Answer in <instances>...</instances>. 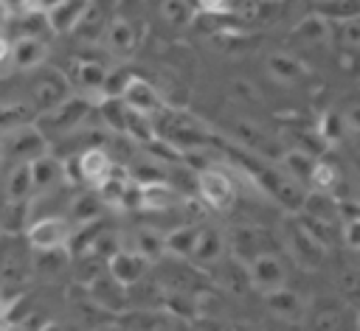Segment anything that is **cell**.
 <instances>
[{
    "label": "cell",
    "instance_id": "cell-27",
    "mask_svg": "<svg viewBox=\"0 0 360 331\" xmlns=\"http://www.w3.org/2000/svg\"><path fill=\"white\" fill-rule=\"evenodd\" d=\"M264 300H267V309H270L276 317L287 320V323H301L304 309H307L304 297H301L298 292H292L290 286H281V289L267 292V295H264Z\"/></svg>",
    "mask_w": 360,
    "mask_h": 331
},
{
    "label": "cell",
    "instance_id": "cell-31",
    "mask_svg": "<svg viewBox=\"0 0 360 331\" xmlns=\"http://www.w3.org/2000/svg\"><path fill=\"white\" fill-rule=\"evenodd\" d=\"M107 205L98 199L96 191H82L70 199V224H90V222H98L104 216Z\"/></svg>",
    "mask_w": 360,
    "mask_h": 331
},
{
    "label": "cell",
    "instance_id": "cell-3",
    "mask_svg": "<svg viewBox=\"0 0 360 331\" xmlns=\"http://www.w3.org/2000/svg\"><path fill=\"white\" fill-rule=\"evenodd\" d=\"M34 275V250L22 233H0V286L17 292Z\"/></svg>",
    "mask_w": 360,
    "mask_h": 331
},
{
    "label": "cell",
    "instance_id": "cell-45",
    "mask_svg": "<svg viewBox=\"0 0 360 331\" xmlns=\"http://www.w3.org/2000/svg\"><path fill=\"white\" fill-rule=\"evenodd\" d=\"M14 303H17V292H11V289L0 286V320H6V317L11 314Z\"/></svg>",
    "mask_w": 360,
    "mask_h": 331
},
{
    "label": "cell",
    "instance_id": "cell-18",
    "mask_svg": "<svg viewBox=\"0 0 360 331\" xmlns=\"http://www.w3.org/2000/svg\"><path fill=\"white\" fill-rule=\"evenodd\" d=\"M65 76L70 81V90H79L84 98H90V95H98L101 81L107 76V65L98 59H90V56H79L70 62Z\"/></svg>",
    "mask_w": 360,
    "mask_h": 331
},
{
    "label": "cell",
    "instance_id": "cell-47",
    "mask_svg": "<svg viewBox=\"0 0 360 331\" xmlns=\"http://www.w3.org/2000/svg\"><path fill=\"white\" fill-rule=\"evenodd\" d=\"M56 3H62V0H34V8H37V11H48V8H53Z\"/></svg>",
    "mask_w": 360,
    "mask_h": 331
},
{
    "label": "cell",
    "instance_id": "cell-40",
    "mask_svg": "<svg viewBox=\"0 0 360 331\" xmlns=\"http://www.w3.org/2000/svg\"><path fill=\"white\" fill-rule=\"evenodd\" d=\"M315 132H318V137L323 140V146L340 143V140L349 135V126H346V121H343V112H326V115H321Z\"/></svg>",
    "mask_w": 360,
    "mask_h": 331
},
{
    "label": "cell",
    "instance_id": "cell-17",
    "mask_svg": "<svg viewBox=\"0 0 360 331\" xmlns=\"http://www.w3.org/2000/svg\"><path fill=\"white\" fill-rule=\"evenodd\" d=\"M28 171H31V182H34V196L68 185V166H65L62 157H56L51 151H45L37 160H31Z\"/></svg>",
    "mask_w": 360,
    "mask_h": 331
},
{
    "label": "cell",
    "instance_id": "cell-46",
    "mask_svg": "<svg viewBox=\"0 0 360 331\" xmlns=\"http://www.w3.org/2000/svg\"><path fill=\"white\" fill-rule=\"evenodd\" d=\"M0 6H3V11L11 17V14H22V11L34 8V0H0Z\"/></svg>",
    "mask_w": 360,
    "mask_h": 331
},
{
    "label": "cell",
    "instance_id": "cell-7",
    "mask_svg": "<svg viewBox=\"0 0 360 331\" xmlns=\"http://www.w3.org/2000/svg\"><path fill=\"white\" fill-rule=\"evenodd\" d=\"M197 196L208 210L228 213L236 205V182L222 166H208L197 171Z\"/></svg>",
    "mask_w": 360,
    "mask_h": 331
},
{
    "label": "cell",
    "instance_id": "cell-21",
    "mask_svg": "<svg viewBox=\"0 0 360 331\" xmlns=\"http://www.w3.org/2000/svg\"><path fill=\"white\" fill-rule=\"evenodd\" d=\"M115 11V0H87V8L82 14V20L76 22V28L70 34H76L84 42H98L110 17Z\"/></svg>",
    "mask_w": 360,
    "mask_h": 331
},
{
    "label": "cell",
    "instance_id": "cell-24",
    "mask_svg": "<svg viewBox=\"0 0 360 331\" xmlns=\"http://www.w3.org/2000/svg\"><path fill=\"white\" fill-rule=\"evenodd\" d=\"M141 185V210H174L183 205V194L169 185L166 180H158V182H138Z\"/></svg>",
    "mask_w": 360,
    "mask_h": 331
},
{
    "label": "cell",
    "instance_id": "cell-35",
    "mask_svg": "<svg viewBox=\"0 0 360 331\" xmlns=\"http://www.w3.org/2000/svg\"><path fill=\"white\" fill-rule=\"evenodd\" d=\"M138 255H143L146 261H160L166 252H163V233L155 230V227H138L132 233V247Z\"/></svg>",
    "mask_w": 360,
    "mask_h": 331
},
{
    "label": "cell",
    "instance_id": "cell-23",
    "mask_svg": "<svg viewBox=\"0 0 360 331\" xmlns=\"http://www.w3.org/2000/svg\"><path fill=\"white\" fill-rule=\"evenodd\" d=\"M233 137L245 146V149H250V151H256V154H264V157H281V146L259 126V123H253V121H233Z\"/></svg>",
    "mask_w": 360,
    "mask_h": 331
},
{
    "label": "cell",
    "instance_id": "cell-43",
    "mask_svg": "<svg viewBox=\"0 0 360 331\" xmlns=\"http://www.w3.org/2000/svg\"><path fill=\"white\" fill-rule=\"evenodd\" d=\"M194 8L205 14H222L231 8V0H194Z\"/></svg>",
    "mask_w": 360,
    "mask_h": 331
},
{
    "label": "cell",
    "instance_id": "cell-4",
    "mask_svg": "<svg viewBox=\"0 0 360 331\" xmlns=\"http://www.w3.org/2000/svg\"><path fill=\"white\" fill-rule=\"evenodd\" d=\"M301 331H354L357 328V314L354 306L343 303L340 297H315L307 303L304 317H301Z\"/></svg>",
    "mask_w": 360,
    "mask_h": 331
},
{
    "label": "cell",
    "instance_id": "cell-5",
    "mask_svg": "<svg viewBox=\"0 0 360 331\" xmlns=\"http://www.w3.org/2000/svg\"><path fill=\"white\" fill-rule=\"evenodd\" d=\"M51 146L45 143V137L39 135V129L31 123L14 126L8 132L0 135V163L3 166H14V163H31L39 154H45Z\"/></svg>",
    "mask_w": 360,
    "mask_h": 331
},
{
    "label": "cell",
    "instance_id": "cell-13",
    "mask_svg": "<svg viewBox=\"0 0 360 331\" xmlns=\"http://www.w3.org/2000/svg\"><path fill=\"white\" fill-rule=\"evenodd\" d=\"M284 247H287L290 258L304 269H315L326 255V250L304 230V224L298 219H290L284 224Z\"/></svg>",
    "mask_w": 360,
    "mask_h": 331
},
{
    "label": "cell",
    "instance_id": "cell-25",
    "mask_svg": "<svg viewBox=\"0 0 360 331\" xmlns=\"http://www.w3.org/2000/svg\"><path fill=\"white\" fill-rule=\"evenodd\" d=\"M264 65H267V73L281 84H301V81L309 79V67L298 56H292L287 50H273L264 59Z\"/></svg>",
    "mask_w": 360,
    "mask_h": 331
},
{
    "label": "cell",
    "instance_id": "cell-30",
    "mask_svg": "<svg viewBox=\"0 0 360 331\" xmlns=\"http://www.w3.org/2000/svg\"><path fill=\"white\" fill-rule=\"evenodd\" d=\"M3 199H8V202H31L34 199V182H31L28 163L8 166L6 180H3Z\"/></svg>",
    "mask_w": 360,
    "mask_h": 331
},
{
    "label": "cell",
    "instance_id": "cell-44",
    "mask_svg": "<svg viewBox=\"0 0 360 331\" xmlns=\"http://www.w3.org/2000/svg\"><path fill=\"white\" fill-rule=\"evenodd\" d=\"M11 67V36L8 31L0 28V73Z\"/></svg>",
    "mask_w": 360,
    "mask_h": 331
},
{
    "label": "cell",
    "instance_id": "cell-9",
    "mask_svg": "<svg viewBox=\"0 0 360 331\" xmlns=\"http://www.w3.org/2000/svg\"><path fill=\"white\" fill-rule=\"evenodd\" d=\"M225 250L231 258L248 264L250 258L262 252H278V241H273V233L256 224H236L225 236Z\"/></svg>",
    "mask_w": 360,
    "mask_h": 331
},
{
    "label": "cell",
    "instance_id": "cell-28",
    "mask_svg": "<svg viewBox=\"0 0 360 331\" xmlns=\"http://www.w3.org/2000/svg\"><path fill=\"white\" fill-rule=\"evenodd\" d=\"M200 224L202 222H183V224L172 227L169 233H163V252L166 255H174L180 261H188L191 258V250H194V241H197Z\"/></svg>",
    "mask_w": 360,
    "mask_h": 331
},
{
    "label": "cell",
    "instance_id": "cell-39",
    "mask_svg": "<svg viewBox=\"0 0 360 331\" xmlns=\"http://www.w3.org/2000/svg\"><path fill=\"white\" fill-rule=\"evenodd\" d=\"M34 109L31 104H22V101H0V135L14 129V126H22V123H31L34 121Z\"/></svg>",
    "mask_w": 360,
    "mask_h": 331
},
{
    "label": "cell",
    "instance_id": "cell-8",
    "mask_svg": "<svg viewBox=\"0 0 360 331\" xmlns=\"http://www.w3.org/2000/svg\"><path fill=\"white\" fill-rule=\"evenodd\" d=\"M73 224L68 216H39L28 219L22 236L34 252H48V250H68Z\"/></svg>",
    "mask_w": 360,
    "mask_h": 331
},
{
    "label": "cell",
    "instance_id": "cell-42",
    "mask_svg": "<svg viewBox=\"0 0 360 331\" xmlns=\"http://www.w3.org/2000/svg\"><path fill=\"white\" fill-rule=\"evenodd\" d=\"M197 331H236V325L217 314V317H197Z\"/></svg>",
    "mask_w": 360,
    "mask_h": 331
},
{
    "label": "cell",
    "instance_id": "cell-10",
    "mask_svg": "<svg viewBox=\"0 0 360 331\" xmlns=\"http://www.w3.org/2000/svg\"><path fill=\"white\" fill-rule=\"evenodd\" d=\"M70 81L65 76V70L59 67H39L31 79V109L34 112H45L56 104H62L65 98H70Z\"/></svg>",
    "mask_w": 360,
    "mask_h": 331
},
{
    "label": "cell",
    "instance_id": "cell-34",
    "mask_svg": "<svg viewBox=\"0 0 360 331\" xmlns=\"http://www.w3.org/2000/svg\"><path fill=\"white\" fill-rule=\"evenodd\" d=\"M312 191H321V194H332L335 196V191H338V185H340V168L335 166V163H329V160H315L312 163V171H309V182H307Z\"/></svg>",
    "mask_w": 360,
    "mask_h": 331
},
{
    "label": "cell",
    "instance_id": "cell-38",
    "mask_svg": "<svg viewBox=\"0 0 360 331\" xmlns=\"http://www.w3.org/2000/svg\"><path fill=\"white\" fill-rule=\"evenodd\" d=\"M312 14L323 17L326 22H343V20L360 17V3L357 0H321Z\"/></svg>",
    "mask_w": 360,
    "mask_h": 331
},
{
    "label": "cell",
    "instance_id": "cell-2",
    "mask_svg": "<svg viewBox=\"0 0 360 331\" xmlns=\"http://www.w3.org/2000/svg\"><path fill=\"white\" fill-rule=\"evenodd\" d=\"M90 109H93V98H84V95H70L65 98L62 104L45 109V112H37L34 115V126L39 129V135L45 137V143H59L65 140L70 132L82 129L90 118Z\"/></svg>",
    "mask_w": 360,
    "mask_h": 331
},
{
    "label": "cell",
    "instance_id": "cell-33",
    "mask_svg": "<svg viewBox=\"0 0 360 331\" xmlns=\"http://www.w3.org/2000/svg\"><path fill=\"white\" fill-rule=\"evenodd\" d=\"M329 39L338 42V50L343 56H354L360 50V22L354 20H343V22H329Z\"/></svg>",
    "mask_w": 360,
    "mask_h": 331
},
{
    "label": "cell",
    "instance_id": "cell-16",
    "mask_svg": "<svg viewBox=\"0 0 360 331\" xmlns=\"http://www.w3.org/2000/svg\"><path fill=\"white\" fill-rule=\"evenodd\" d=\"M112 166H115V160L110 157V151L104 146H90V149L73 154V163H68V168H73L76 180L90 188H96L101 180H107Z\"/></svg>",
    "mask_w": 360,
    "mask_h": 331
},
{
    "label": "cell",
    "instance_id": "cell-37",
    "mask_svg": "<svg viewBox=\"0 0 360 331\" xmlns=\"http://www.w3.org/2000/svg\"><path fill=\"white\" fill-rule=\"evenodd\" d=\"M98 115H101V123H104L112 135H124L129 109L124 107L121 98H98Z\"/></svg>",
    "mask_w": 360,
    "mask_h": 331
},
{
    "label": "cell",
    "instance_id": "cell-11",
    "mask_svg": "<svg viewBox=\"0 0 360 331\" xmlns=\"http://www.w3.org/2000/svg\"><path fill=\"white\" fill-rule=\"evenodd\" d=\"M245 269H248L250 289H256L262 295L287 286V264H284L281 252H262V255L250 258L245 264Z\"/></svg>",
    "mask_w": 360,
    "mask_h": 331
},
{
    "label": "cell",
    "instance_id": "cell-50",
    "mask_svg": "<svg viewBox=\"0 0 360 331\" xmlns=\"http://www.w3.org/2000/svg\"><path fill=\"white\" fill-rule=\"evenodd\" d=\"M177 331H197V328H191L188 323H180V325H177Z\"/></svg>",
    "mask_w": 360,
    "mask_h": 331
},
{
    "label": "cell",
    "instance_id": "cell-29",
    "mask_svg": "<svg viewBox=\"0 0 360 331\" xmlns=\"http://www.w3.org/2000/svg\"><path fill=\"white\" fill-rule=\"evenodd\" d=\"M84 8H87V0H62L53 8H48L45 20H48L51 34H70L76 28V22L82 20Z\"/></svg>",
    "mask_w": 360,
    "mask_h": 331
},
{
    "label": "cell",
    "instance_id": "cell-14",
    "mask_svg": "<svg viewBox=\"0 0 360 331\" xmlns=\"http://www.w3.org/2000/svg\"><path fill=\"white\" fill-rule=\"evenodd\" d=\"M112 320L124 328V331H177L180 320H174L169 311L163 309H149V306H129L118 314H112Z\"/></svg>",
    "mask_w": 360,
    "mask_h": 331
},
{
    "label": "cell",
    "instance_id": "cell-49",
    "mask_svg": "<svg viewBox=\"0 0 360 331\" xmlns=\"http://www.w3.org/2000/svg\"><path fill=\"white\" fill-rule=\"evenodd\" d=\"M37 331H65L59 323H42V325H37Z\"/></svg>",
    "mask_w": 360,
    "mask_h": 331
},
{
    "label": "cell",
    "instance_id": "cell-12",
    "mask_svg": "<svg viewBox=\"0 0 360 331\" xmlns=\"http://www.w3.org/2000/svg\"><path fill=\"white\" fill-rule=\"evenodd\" d=\"M118 98L124 101L127 109H132V112H138V115H146V118L158 115V112L166 107V98H163L160 87H155L149 79L135 76V73L129 76V81H127V87L121 90Z\"/></svg>",
    "mask_w": 360,
    "mask_h": 331
},
{
    "label": "cell",
    "instance_id": "cell-26",
    "mask_svg": "<svg viewBox=\"0 0 360 331\" xmlns=\"http://www.w3.org/2000/svg\"><path fill=\"white\" fill-rule=\"evenodd\" d=\"M208 278H211L214 283H219L222 289L236 292V295H242V292H248V289H250V281H248V269H245V264H242V261H236V258H231V255H225L222 261H217V264L208 269Z\"/></svg>",
    "mask_w": 360,
    "mask_h": 331
},
{
    "label": "cell",
    "instance_id": "cell-19",
    "mask_svg": "<svg viewBox=\"0 0 360 331\" xmlns=\"http://www.w3.org/2000/svg\"><path fill=\"white\" fill-rule=\"evenodd\" d=\"M84 295H87L101 311H112V314H118V311L129 309V292H127L121 283H115L107 272L98 275L96 281H90V283L84 286Z\"/></svg>",
    "mask_w": 360,
    "mask_h": 331
},
{
    "label": "cell",
    "instance_id": "cell-41",
    "mask_svg": "<svg viewBox=\"0 0 360 331\" xmlns=\"http://www.w3.org/2000/svg\"><path fill=\"white\" fill-rule=\"evenodd\" d=\"M360 283V275H357V269L354 266H346L340 275H338V297L343 300V303H349V306H357V286Z\"/></svg>",
    "mask_w": 360,
    "mask_h": 331
},
{
    "label": "cell",
    "instance_id": "cell-22",
    "mask_svg": "<svg viewBox=\"0 0 360 331\" xmlns=\"http://www.w3.org/2000/svg\"><path fill=\"white\" fill-rule=\"evenodd\" d=\"M48 59V39L42 36H11V67L37 70Z\"/></svg>",
    "mask_w": 360,
    "mask_h": 331
},
{
    "label": "cell",
    "instance_id": "cell-6",
    "mask_svg": "<svg viewBox=\"0 0 360 331\" xmlns=\"http://www.w3.org/2000/svg\"><path fill=\"white\" fill-rule=\"evenodd\" d=\"M98 42L104 45L107 53H112L118 59H127L143 42V22L129 17V14H124L118 8V3H115V11H112V17H110V22H107V28H104Z\"/></svg>",
    "mask_w": 360,
    "mask_h": 331
},
{
    "label": "cell",
    "instance_id": "cell-32",
    "mask_svg": "<svg viewBox=\"0 0 360 331\" xmlns=\"http://www.w3.org/2000/svg\"><path fill=\"white\" fill-rule=\"evenodd\" d=\"M194 0H158V17L169 28H186L194 20Z\"/></svg>",
    "mask_w": 360,
    "mask_h": 331
},
{
    "label": "cell",
    "instance_id": "cell-1",
    "mask_svg": "<svg viewBox=\"0 0 360 331\" xmlns=\"http://www.w3.org/2000/svg\"><path fill=\"white\" fill-rule=\"evenodd\" d=\"M152 132H155L158 143L174 149L177 154H186V151H194V149H205L214 140V135H211V129H208V123L202 118H197L188 109L169 107V104L158 115H152Z\"/></svg>",
    "mask_w": 360,
    "mask_h": 331
},
{
    "label": "cell",
    "instance_id": "cell-20",
    "mask_svg": "<svg viewBox=\"0 0 360 331\" xmlns=\"http://www.w3.org/2000/svg\"><path fill=\"white\" fill-rule=\"evenodd\" d=\"M225 236L217 230V227H208V224H200L197 230V241H194V250H191V258L188 264L200 266L202 272H208L217 261L225 258Z\"/></svg>",
    "mask_w": 360,
    "mask_h": 331
},
{
    "label": "cell",
    "instance_id": "cell-36",
    "mask_svg": "<svg viewBox=\"0 0 360 331\" xmlns=\"http://www.w3.org/2000/svg\"><path fill=\"white\" fill-rule=\"evenodd\" d=\"M292 39H298L304 45H323V42H329V22L318 14H309V17L298 20V25L292 28Z\"/></svg>",
    "mask_w": 360,
    "mask_h": 331
},
{
    "label": "cell",
    "instance_id": "cell-48",
    "mask_svg": "<svg viewBox=\"0 0 360 331\" xmlns=\"http://www.w3.org/2000/svg\"><path fill=\"white\" fill-rule=\"evenodd\" d=\"M96 331H124V328H121V325H118L115 320H107V323H101V325H98Z\"/></svg>",
    "mask_w": 360,
    "mask_h": 331
},
{
    "label": "cell",
    "instance_id": "cell-15",
    "mask_svg": "<svg viewBox=\"0 0 360 331\" xmlns=\"http://www.w3.org/2000/svg\"><path fill=\"white\" fill-rule=\"evenodd\" d=\"M149 269H152V261H146L143 255H138V252L129 250V247H118V250L107 258V275H110L115 283H121L124 289H132L135 283L146 281Z\"/></svg>",
    "mask_w": 360,
    "mask_h": 331
}]
</instances>
